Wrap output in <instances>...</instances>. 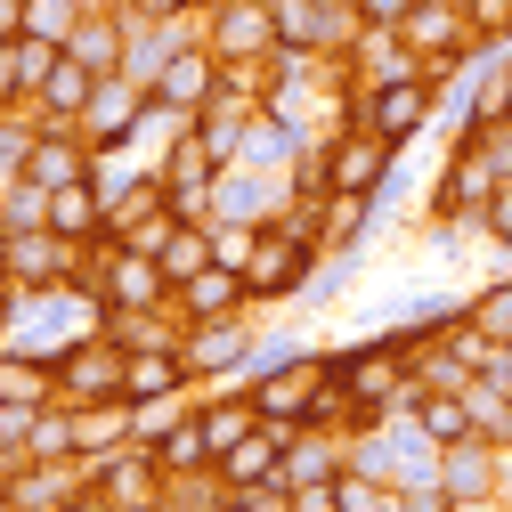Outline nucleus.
Returning <instances> with one entry per match:
<instances>
[{
  "label": "nucleus",
  "instance_id": "nucleus-1",
  "mask_svg": "<svg viewBox=\"0 0 512 512\" xmlns=\"http://www.w3.org/2000/svg\"><path fill=\"white\" fill-rule=\"evenodd\" d=\"M431 114H439V82H431V74L358 82V90H350V122H366V131L391 139V147H415V139L431 131Z\"/></svg>",
  "mask_w": 512,
  "mask_h": 512
},
{
  "label": "nucleus",
  "instance_id": "nucleus-2",
  "mask_svg": "<svg viewBox=\"0 0 512 512\" xmlns=\"http://www.w3.org/2000/svg\"><path fill=\"white\" fill-rule=\"evenodd\" d=\"M0 277H17V285H74L90 277V244L74 236H57V228H0Z\"/></svg>",
  "mask_w": 512,
  "mask_h": 512
},
{
  "label": "nucleus",
  "instance_id": "nucleus-3",
  "mask_svg": "<svg viewBox=\"0 0 512 512\" xmlns=\"http://www.w3.org/2000/svg\"><path fill=\"white\" fill-rule=\"evenodd\" d=\"M122 342H106V334H74L66 350H57L49 366H57V399L66 407H90V399H122Z\"/></svg>",
  "mask_w": 512,
  "mask_h": 512
},
{
  "label": "nucleus",
  "instance_id": "nucleus-4",
  "mask_svg": "<svg viewBox=\"0 0 512 512\" xmlns=\"http://www.w3.org/2000/svg\"><path fill=\"white\" fill-rule=\"evenodd\" d=\"M285 439H293V423L261 415V423H252L228 456H220V480L244 488V496H285Z\"/></svg>",
  "mask_w": 512,
  "mask_h": 512
},
{
  "label": "nucleus",
  "instance_id": "nucleus-5",
  "mask_svg": "<svg viewBox=\"0 0 512 512\" xmlns=\"http://www.w3.org/2000/svg\"><path fill=\"white\" fill-rule=\"evenodd\" d=\"M326 366H334V358H317V350H285V358H269L261 374H252L244 391H252V407H261V415H277V423H301V407L317 399Z\"/></svg>",
  "mask_w": 512,
  "mask_h": 512
},
{
  "label": "nucleus",
  "instance_id": "nucleus-6",
  "mask_svg": "<svg viewBox=\"0 0 512 512\" xmlns=\"http://www.w3.org/2000/svg\"><path fill=\"white\" fill-rule=\"evenodd\" d=\"M90 480L114 496V512H155V504H163V464H155L147 439H122L114 456H98Z\"/></svg>",
  "mask_w": 512,
  "mask_h": 512
},
{
  "label": "nucleus",
  "instance_id": "nucleus-7",
  "mask_svg": "<svg viewBox=\"0 0 512 512\" xmlns=\"http://www.w3.org/2000/svg\"><path fill=\"white\" fill-rule=\"evenodd\" d=\"M252 309L244 317H212V326H187L179 334V358H187V374L196 382H220V374H236V366H252Z\"/></svg>",
  "mask_w": 512,
  "mask_h": 512
},
{
  "label": "nucleus",
  "instance_id": "nucleus-8",
  "mask_svg": "<svg viewBox=\"0 0 512 512\" xmlns=\"http://www.w3.org/2000/svg\"><path fill=\"white\" fill-rule=\"evenodd\" d=\"M139 114H147V82L106 74V82H98V98L82 106V131H90L98 147H131V139H139Z\"/></svg>",
  "mask_w": 512,
  "mask_h": 512
},
{
  "label": "nucleus",
  "instance_id": "nucleus-9",
  "mask_svg": "<svg viewBox=\"0 0 512 512\" xmlns=\"http://www.w3.org/2000/svg\"><path fill=\"white\" fill-rule=\"evenodd\" d=\"M212 90H220V57H212L204 41H179V49H171V66L155 74V98L179 106V114H204Z\"/></svg>",
  "mask_w": 512,
  "mask_h": 512
},
{
  "label": "nucleus",
  "instance_id": "nucleus-10",
  "mask_svg": "<svg viewBox=\"0 0 512 512\" xmlns=\"http://www.w3.org/2000/svg\"><path fill=\"white\" fill-rule=\"evenodd\" d=\"M171 309H179V326H212V317H244L252 301H244V277L212 261L204 277H187V285H171Z\"/></svg>",
  "mask_w": 512,
  "mask_h": 512
},
{
  "label": "nucleus",
  "instance_id": "nucleus-11",
  "mask_svg": "<svg viewBox=\"0 0 512 512\" xmlns=\"http://www.w3.org/2000/svg\"><path fill=\"white\" fill-rule=\"evenodd\" d=\"M179 391H196V374H187L179 342H163V350H131V358H122V399H131V407H147V399H179Z\"/></svg>",
  "mask_w": 512,
  "mask_h": 512
},
{
  "label": "nucleus",
  "instance_id": "nucleus-12",
  "mask_svg": "<svg viewBox=\"0 0 512 512\" xmlns=\"http://www.w3.org/2000/svg\"><path fill=\"white\" fill-rule=\"evenodd\" d=\"M98 82H106V74H90L82 57L66 49V57H57V66H49V82L33 90V114H41V122H82V106L98 98Z\"/></svg>",
  "mask_w": 512,
  "mask_h": 512
},
{
  "label": "nucleus",
  "instance_id": "nucleus-13",
  "mask_svg": "<svg viewBox=\"0 0 512 512\" xmlns=\"http://www.w3.org/2000/svg\"><path fill=\"white\" fill-rule=\"evenodd\" d=\"M49 228H57V236H74V244H98V236H106V187H98V179H66V187H49Z\"/></svg>",
  "mask_w": 512,
  "mask_h": 512
},
{
  "label": "nucleus",
  "instance_id": "nucleus-14",
  "mask_svg": "<svg viewBox=\"0 0 512 512\" xmlns=\"http://www.w3.org/2000/svg\"><path fill=\"white\" fill-rule=\"evenodd\" d=\"M90 74H122V57H131V25H122V9H82L74 41H66Z\"/></svg>",
  "mask_w": 512,
  "mask_h": 512
},
{
  "label": "nucleus",
  "instance_id": "nucleus-15",
  "mask_svg": "<svg viewBox=\"0 0 512 512\" xmlns=\"http://www.w3.org/2000/svg\"><path fill=\"white\" fill-rule=\"evenodd\" d=\"M496 472H504V456H496L480 431L456 439V447H439V480L456 488V504H464V496H496Z\"/></svg>",
  "mask_w": 512,
  "mask_h": 512
},
{
  "label": "nucleus",
  "instance_id": "nucleus-16",
  "mask_svg": "<svg viewBox=\"0 0 512 512\" xmlns=\"http://www.w3.org/2000/svg\"><path fill=\"white\" fill-rule=\"evenodd\" d=\"M155 261H163V277H171V285L204 277V269L220 261V252H212V220H171V236H163V252H155Z\"/></svg>",
  "mask_w": 512,
  "mask_h": 512
},
{
  "label": "nucleus",
  "instance_id": "nucleus-17",
  "mask_svg": "<svg viewBox=\"0 0 512 512\" xmlns=\"http://www.w3.org/2000/svg\"><path fill=\"white\" fill-rule=\"evenodd\" d=\"M196 415H204V439H212V464L228 456V447L261 423V407H252V391L236 382V391H220V399H196Z\"/></svg>",
  "mask_w": 512,
  "mask_h": 512
},
{
  "label": "nucleus",
  "instance_id": "nucleus-18",
  "mask_svg": "<svg viewBox=\"0 0 512 512\" xmlns=\"http://www.w3.org/2000/svg\"><path fill=\"white\" fill-rule=\"evenodd\" d=\"M228 504H236V488L220 480V464H204V472H163L155 512H228Z\"/></svg>",
  "mask_w": 512,
  "mask_h": 512
},
{
  "label": "nucleus",
  "instance_id": "nucleus-19",
  "mask_svg": "<svg viewBox=\"0 0 512 512\" xmlns=\"http://www.w3.org/2000/svg\"><path fill=\"white\" fill-rule=\"evenodd\" d=\"M155 464H163V472H204V464H212V439H204V415H196V407L155 439Z\"/></svg>",
  "mask_w": 512,
  "mask_h": 512
},
{
  "label": "nucleus",
  "instance_id": "nucleus-20",
  "mask_svg": "<svg viewBox=\"0 0 512 512\" xmlns=\"http://www.w3.org/2000/svg\"><path fill=\"white\" fill-rule=\"evenodd\" d=\"M57 391V366L41 358V366H25V358H9V350H0V399H9V407H41Z\"/></svg>",
  "mask_w": 512,
  "mask_h": 512
},
{
  "label": "nucleus",
  "instance_id": "nucleus-21",
  "mask_svg": "<svg viewBox=\"0 0 512 512\" xmlns=\"http://www.w3.org/2000/svg\"><path fill=\"white\" fill-rule=\"evenodd\" d=\"M464 317H472L488 342H512V277H504V285H480V293L464 301Z\"/></svg>",
  "mask_w": 512,
  "mask_h": 512
},
{
  "label": "nucleus",
  "instance_id": "nucleus-22",
  "mask_svg": "<svg viewBox=\"0 0 512 512\" xmlns=\"http://www.w3.org/2000/svg\"><path fill=\"white\" fill-rule=\"evenodd\" d=\"M33 139H41V114H0V187L9 179H25V155H33Z\"/></svg>",
  "mask_w": 512,
  "mask_h": 512
},
{
  "label": "nucleus",
  "instance_id": "nucleus-23",
  "mask_svg": "<svg viewBox=\"0 0 512 512\" xmlns=\"http://www.w3.org/2000/svg\"><path fill=\"white\" fill-rule=\"evenodd\" d=\"M464 17H472V33H480V49L512 41V0H464Z\"/></svg>",
  "mask_w": 512,
  "mask_h": 512
},
{
  "label": "nucleus",
  "instance_id": "nucleus-24",
  "mask_svg": "<svg viewBox=\"0 0 512 512\" xmlns=\"http://www.w3.org/2000/svg\"><path fill=\"white\" fill-rule=\"evenodd\" d=\"M399 504H407V512H456V488H447L439 472H423V480L399 488Z\"/></svg>",
  "mask_w": 512,
  "mask_h": 512
},
{
  "label": "nucleus",
  "instance_id": "nucleus-25",
  "mask_svg": "<svg viewBox=\"0 0 512 512\" xmlns=\"http://www.w3.org/2000/svg\"><path fill=\"white\" fill-rule=\"evenodd\" d=\"M285 512H342V488L334 480H301V488H285Z\"/></svg>",
  "mask_w": 512,
  "mask_h": 512
},
{
  "label": "nucleus",
  "instance_id": "nucleus-26",
  "mask_svg": "<svg viewBox=\"0 0 512 512\" xmlns=\"http://www.w3.org/2000/svg\"><path fill=\"white\" fill-rule=\"evenodd\" d=\"M480 228H488V236H496V244L512 252V179H504L496 196H488V212H480Z\"/></svg>",
  "mask_w": 512,
  "mask_h": 512
},
{
  "label": "nucleus",
  "instance_id": "nucleus-27",
  "mask_svg": "<svg viewBox=\"0 0 512 512\" xmlns=\"http://www.w3.org/2000/svg\"><path fill=\"white\" fill-rule=\"evenodd\" d=\"M358 17H366V25H391V33H399V25L415 17V0H358Z\"/></svg>",
  "mask_w": 512,
  "mask_h": 512
},
{
  "label": "nucleus",
  "instance_id": "nucleus-28",
  "mask_svg": "<svg viewBox=\"0 0 512 512\" xmlns=\"http://www.w3.org/2000/svg\"><path fill=\"white\" fill-rule=\"evenodd\" d=\"M25 25H33V0H0V49H9Z\"/></svg>",
  "mask_w": 512,
  "mask_h": 512
},
{
  "label": "nucleus",
  "instance_id": "nucleus-29",
  "mask_svg": "<svg viewBox=\"0 0 512 512\" xmlns=\"http://www.w3.org/2000/svg\"><path fill=\"white\" fill-rule=\"evenodd\" d=\"M504 122H512V66H504Z\"/></svg>",
  "mask_w": 512,
  "mask_h": 512
},
{
  "label": "nucleus",
  "instance_id": "nucleus-30",
  "mask_svg": "<svg viewBox=\"0 0 512 512\" xmlns=\"http://www.w3.org/2000/svg\"><path fill=\"white\" fill-rule=\"evenodd\" d=\"M0 407H9V399H0Z\"/></svg>",
  "mask_w": 512,
  "mask_h": 512
}]
</instances>
